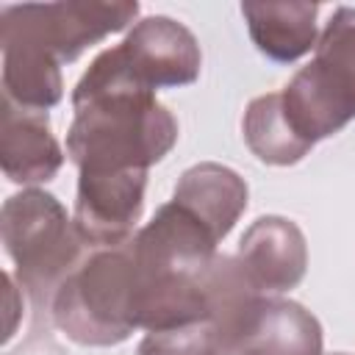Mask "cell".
Listing matches in <instances>:
<instances>
[{"label":"cell","instance_id":"2","mask_svg":"<svg viewBox=\"0 0 355 355\" xmlns=\"http://www.w3.org/2000/svg\"><path fill=\"white\" fill-rule=\"evenodd\" d=\"M277 103L288 130L308 150L355 119V8H336L311 64L277 92Z\"/></svg>","mask_w":355,"mask_h":355},{"label":"cell","instance_id":"4","mask_svg":"<svg viewBox=\"0 0 355 355\" xmlns=\"http://www.w3.org/2000/svg\"><path fill=\"white\" fill-rule=\"evenodd\" d=\"M50 313L55 327L75 344H122L136 330L128 241L86 258L55 291Z\"/></svg>","mask_w":355,"mask_h":355},{"label":"cell","instance_id":"10","mask_svg":"<svg viewBox=\"0 0 355 355\" xmlns=\"http://www.w3.org/2000/svg\"><path fill=\"white\" fill-rule=\"evenodd\" d=\"M0 161L14 183H47L64 164V153L50 133L47 111H31L3 100Z\"/></svg>","mask_w":355,"mask_h":355},{"label":"cell","instance_id":"6","mask_svg":"<svg viewBox=\"0 0 355 355\" xmlns=\"http://www.w3.org/2000/svg\"><path fill=\"white\" fill-rule=\"evenodd\" d=\"M130 75L147 89L186 86L200 75V44L189 28L169 17H147L119 44Z\"/></svg>","mask_w":355,"mask_h":355},{"label":"cell","instance_id":"15","mask_svg":"<svg viewBox=\"0 0 355 355\" xmlns=\"http://www.w3.org/2000/svg\"><path fill=\"white\" fill-rule=\"evenodd\" d=\"M225 355H241V352H225Z\"/></svg>","mask_w":355,"mask_h":355},{"label":"cell","instance_id":"12","mask_svg":"<svg viewBox=\"0 0 355 355\" xmlns=\"http://www.w3.org/2000/svg\"><path fill=\"white\" fill-rule=\"evenodd\" d=\"M172 197L200 214L225 239L247 208V183L227 166L197 164L180 175Z\"/></svg>","mask_w":355,"mask_h":355},{"label":"cell","instance_id":"8","mask_svg":"<svg viewBox=\"0 0 355 355\" xmlns=\"http://www.w3.org/2000/svg\"><path fill=\"white\" fill-rule=\"evenodd\" d=\"M236 261L244 269L247 280L263 297L283 294L294 288L305 275L308 266L305 236L291 219L261 216L241 236Z\"/></svg>","mask_w":355,"mask_h":355},{"label":"cell","instance_id":"5","mask_svg":"<svg viewBox=\"0 0 355 355\" xmlns=\"http://www.w3.org/2000/svg\"><path fill=\"white\" fill-rule=\"evenodd\" d=\"M139 14V3H28L6 6L0 42H19L55 64L75 61L86 47L122 31Z\"/></svg>","mask_w":355,"mask_h":355},{"label":"cell","instance_id":"9","mask_svg":"<svg viewBox=\"0 0 355 355\" xmlns=\"http://www.w3.org/2000/svg\"><path fill=\"white\" fill-rule=\"evenodd\" d=\"M227 352L322 355V327L302 305L277 297H261L247 311Z\"/></svg>","mask_w":355,"mask_h":355},{"label":"cell","instance_id":"16","mask_svg":"<svg viewBox=\"0 0 355 355\" xmlns=\"http://www.w3.org/2000/svg\"><path fill=\"white\" fill-rule=\"evenodd\" d=\"M333 355H344V352H333Z\"/></svg>","mask_w":355,"mask_h":355},{"label":"cell","instance_id":"1","mask_svg":"<svg viewBox=\"0 0 355 355\" xmlns=\"http://www.w3.org/2000/svg\"><path fill=\"white\" fill-rule=\"evenodd\" d=\"M67 155L78 175L147 172L178 141L175 116L139 83L119 44L103 50L72 92Z\"/></svg>","mask_w":355,"mask_h":355},{"label":"cell","instance_id":"3","mask_svg":"<svg viewBox=\"0 0 355 355\" xmlns=\"http://www.w3.org/2000/svg\"><path fill=\"white\" fill-rule=\"evenodd\" d=\"M3 244L11 255L22 288L36 311H50L61 283L83 263V239L64 205L39 189L14 194L3 205Z\"/></svg>","mask_w":355,"mask_h":355},{"label":"cell","instance_id":"14","mask_svg":"<svg viewBox=\"0 0 355 355\" xmlns=\"http://www.w3.org/2000/svg\"><path fill=\"white\" fill-rule=\"evenodd\" d=\"M225 344L211 319L147 333L136 355H222Z\"/></svg>","mask_w":355,"mask_h":355},{"label":"cell","instance_id":"7","mask_svg":"<svg viewBox=\"0 0 355 355\" xmlns=\"http://www.w3.org/2000/svg\"><path fill=\"white\" fill-rule=\"evenodd\" d=\"M147 172L78 175L75 227L89 247H119L133 239L144 205Z\"/></svg>","mask_w":355,"mask_h":355},{"label":"cell","instance_id":"11","mask_svg":"<svg viewBox=\"0 0 355 355\" xmlns=\"http://www.w3.org/2000/svg\"><path fill=\"white\" fill-rule=\"evenodd\" d=\"M241 14L255 47L272 61L288 64L316 47V3H244Z\"/></svg>","mask_w":355,"mask_h":355},{"label":"cell","instance_id":"13","mask_svg":"<svg viewBox=\"0 0 355 355\" xmlns=\"http://www.w3.org/2000/svg\"><path fill=\"white\" fill-rule=\"evenodd\" d=\"M244 139L250 144V150L263 161V164H277V166H288L297 164L308 147L288 130L283 114H280V103H277V92L255 97L247 105L244 114Z\"/></svg>","mask_w":355,"mask_h":355}]
</instances>
